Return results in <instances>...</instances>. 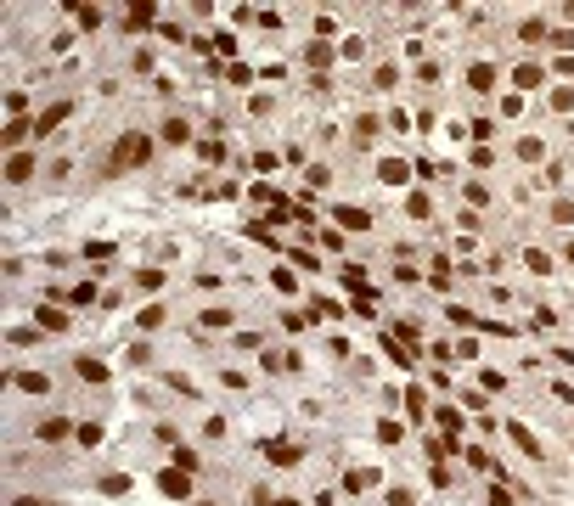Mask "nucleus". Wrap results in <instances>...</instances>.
Returning a JSON list of instances; mask_svg holds the SVG:
<instances>
[{
  "mask_svg": "<svg viewBox=\"0 0 574 506\" xmlns=\"http://www.w3.org/2000/svg\"><path fill=\"white\" fill-rule=\"evenodd\" d=\"M147 158H152V141L141 130H130L124 141H118V152H113V169H141Z\"/></svg>",
  "mask_w": 574,
  "mask_h": 506,
  "instance_id": "1",
  "label": "nucleus"
},
{
  "mask_svg": "<svg viewBox=\"0 0 574 506\" xmlns=\"http://www.w3.org/2000/svg\"><path fill=\"white\" fill-rule=\"evenodd\" d=\"M68 113H73V102H51V107H46V113H39V118H34V141H46V135H51V130H57V124H62V118H68Z\"/></svg>",
  "mask_w": 574,
  "mask_h": 506,
  "instance_id": "2",
  "label": "nucleus"
},
{
  "mask_svg": "<svg viewBox=\"0 0 574 506\" xmlns=\"http://www.w3.org/2000/svg\"><path fill=\"white\" fill-rule=\"evenodd\" d=\"M158 489L169 495V500H186V495H192V473H180V467H163V478H158Z\"/></svg>",
  "mask_w": 574,
  "mask_h": 506,
  "instance_id": "3",
  "label": "nucleus"
},
{
  "mask_svg": "<svg viewBox=\"0 0 574 506\" xmlns=\"http://www.w3.org/2000/svg\"><path fill=\"white\" fill-rule=\"evenodd\" d=\"M265 456L276 461V467H299V461H304V450H299V444H281V439H276V444H265Z\"/></svg>",
  "mask_w": 574,
  "mask_h": 506,
  "instance_id": "4",
  "label": "nucleus"
},
{
  "mask_svg": "<svg viewBox=\"0 0 574 506\" xmlns=\"http://www.w3.org/2000/svg\"><path fill=\"white\" fill-rule=\"evenodd\" d=\"M28 175H34V152H17V158L6 163V186H23Z\"/></svg>",
  "mask_w": 574,
  "mask_h": 506,
  "instance_id": "5",
  "label": "nucleus"
},
{
  "mask_svg": "<svg viewBox=\"0 0 574 506\" xmlns=\"http://www.w3.org/2000/svg\"><path fill=\"white\" fill-rule=\"evenodd\" d=\"M152 17H158V6H152V0H136V6H130V17H124V28H152Z\"/></svg>",
  "mask_w": 574,
  "mask_h": 506,
  "instance_id": "6",
  "label": "nucleus"
},
{
  "mask_svg": "<svg viewBox=\"0 0 574 506\" xmlns=\"http://www.w3.org/2000/svg\"><path fill=\"white\" fill-rule=\"evenodd\" d=\"M163 141H169V147H186V141H192V124H186V118H163Z\"/></svg>",
  "mask_w": 574,
  "mask_h": 506,
  "instance_id": "7",
  "label": "nucleus"
},
{
  "mask_svg": "<svg viewBox=\"0 0 574 506\" xmlns=\"http://www.w3.org/2000/svg\"><path fill=\"white\" fill-rule=\"evenodd\" d=\"M68 433H79V428H73V422H62V416L39 422V439H46V444H57V439H68Z\"/></svg>",
  "mask_w": 574,
  "mask_h": 506,
  "instance_id": "8",
  "label": "nucleus"
},
{
  "mask_svg": "<svg viewBox=\"0 0 574 506\" xmlns=\"http://www.w3.org/2000/svg\"><path fill=\"white\" fill-rule=\"evenodd\" d=\"M338 225L344 231H372V214L366 208H338Z\"/></svg>",
  "mask_w": 574,
  "mask_h": 506,
  "instance_id": "9",
  "label": "nucleus"
},
{
  "mask_svg": "<svg viewBox=\"0 0 574 506\" xmlns=\"http://www.w3.org/2000/svg\"><path fill=\"white\" fill-rule=\"evenodd\" d=\"M34 326H46V332H62V326H68V315H62V310H51V304H39V310H34Z\"/></svg>",
  "mask_w": 574,
  "mask_h": 506,
  "instance_id": "10",
  "label": "nucleus"
},
{
  "mask_svg": "<svg viewBox=\"0 0 574 506\" xmlns=\"http://www.w3.org/2000/svg\"><path fill=\"white\" fill-rule=\"evenodd\" d=\"M405 214H411V220H428V214H434V197H428V191H411V197H405Z\"/></svg>",
  "mask_w": 574,
  "mask_h": 506,
  "instance_id": "11",
  "label": "nucleus"
},
{
  "mask_svg": "<svg viewBox=\"0 0 574 506\" xmlns=\"http://www.w3.org/2000/svg\"><path fill=\"white\" fill-rule=\"evenodd\" d=\"M507 433H512V444H518V450H529V456H541V444H535V433H529L524 422H507Z\"/></svg>",
  "mask_w": 574,
  "mask_h": 506,
  "instance_id": "12",
  "label": "nucleus"
},
{
  "mask_svg": "<svg viewBox=\"0 0 574 506\" xmlns=\"http://www.w3.org/2000/svg\"><path fill=\"white\" fill-rule=\"evenodd\" d=\"M467 84H473V91H490V84H496V68H490V62H473V68H467Z\"/></svg>",
  "mask_w": 574,
  "mask_h": 506,
  "instance_id": "13",
  "label": "nucleus"
},
{
  "mask_svg": "<svg viewBox=\"0 0 574 506\" xmlns=\"http://www.w3.org/2000/svg\"><path fill=\"white\" fill-rule=\"evenodd\" d=\"M344 281H349L355 299H372V287H366V270H360V265H344Z\"/></svg>",
  "mask_w": 574,
  "mask_h": 506,
  "instance_id": "14",
  "label": "nucleus"
},
{
  "mask_svg": "<svg viewBox=\"0 0 574 506\" xmlns=\"http://www.w3.org/2000/svg\"><path fill=\"white\" fill-rule=\"evenodd\" d=\"M73 371H79V377H85V383H107V366H102V360H91V355H85V360H79Z\"/></svg>",
  "mask_w": 574,
  "mask_h": 506,
  "instance_id": "15",
  "label": "nucleus"
},
{
  "mask_svg": "<svg viewBox=\"0 0 574 506\" xmlns=\"http://www.w3.org/2000/svg\"><path fill=\"white\" fill-rule=\"evenodd\" d=\"M28 135H34V124H23V118H12V124H6V147H23Z\"/></svg>",
  "mask_w": 574,
  "mask_h": 506,
  "instance_id": "16",
  "label": "nucleus"
},
{
  "mask_svg": "<svg viewBox=\"0 0 574 506\" xmlns=\"http://www.w3.org/2000/svg\"><path fill=\"white\" fill-rule=\"evenodd\" d=\"M518 158H524V163H541V158H546V147H541L535 135H524V141H518Z\"/></svg>",
  "mask_w": 574,
  "mask_h": 506,
  "instance_id": "17",
  "label": "nucleus"
},
{
  "mask_svg": "<svg viewBox=\"0 0 574 506\" xmlns=\"http://www.w3.org/2000/svg\"><path fill=\"white\" fill-rule=\"evenodd\" d=\"M281 326H287V332H293V337H299L304 326H315V315H310V310H304V315H299V310H287V315H281Z\"/></svg>",
  "mask_w": 574,
  "mask_h": 506,
  "instance_id": "18",
  "label": "nucleus"
},
{
  "mask_svg": "<svg viewBox=\"0 0 574 506\" xmlns=\"http://www.w3.org/2000/svg\"><path fill=\"white\" fill-rule=\"evenodd\" d=\"M102 495H130V473H107L102 478Z\"/></svg>",
  "mask_w": 574,
  "mask_h": 506,
  "instance_id": "19",
  "label": "nucleus"
},
{
  "mask_svg": "<svg viewBox=\"0 0 574 506\" xmlns=\"http://www.w3.org/2000/svg\"><path fill=\"white\" fill-rule=\"evenodd\" d=\"M197 326H209V332H225L231 326V310H203V321Z\"/></svg>",
  "mask_w": 574,
  "mask_h": 506,
  "instance_id": "20",
  "label": "nucleus"
},
{
  "mask_svg": "<svg viewBox=\"0 0 574 506\" xmlns=\"http://www.w3.org/2000/svg\"><path fill=\"white\" fill-rule=\"evenodd\" d=\"M17 388H28V394H46V388H51V377H39V371H23V377H17Z\"/></svg>",
  "mask_w": 574,
  "mask_h": 506,
  "instance_id": "21",
  "label": "nucleus"
},
{
  "mask_svg": "<svg viewBox=\"0 0 574 506\" xmlns=\"http://www.w3.org/2000/svg\"><path fill=\"white\" fill-rule=\"evenodd\" d=\"M378 175H383V180H389V186H400V180H405V175H411V169H405V163H400V158H389V163H383V169H378Z\"/></svg>",
  "mask_w": 574,
  "mask_h": 506,
  "instance_id": "22",
  "label": "nucleus"
},
{
  "mask_svg": "<svg viewBox=\"0 0 574 506\" xmlns=\"http://www.w3.org/2000/svg\"><path fill=\"white\" fill-rule=\"evenodd\" d=\"M73 17H79V28H96L102 23V6H68Z\"/></svg>",
  "mask_w": 574,
  "mask_h": 506,
  "instance_id": "23",
  "label": "nucleus"
},
{
  "mask_svg": "<svg viewBox=\"0 0 574 506\" xmlns=\"http://www.w3.org/2000/svg\"><path fill=\"white\" fill-rule=\"evenodd\" d=\"M62 299H68V304H91V299H96V287H91V281H79V287L62 292Z\"/></svg>",
  "mask_w": 574,
  "mask_h": 506,
  "instance_id": "24",
  "label": "nucleus"
},
{
  "mask_svg": "<svg viewBox=\"0 0 574 506\" xmlns=\"http://www.w3.org/2000/svg\"><path fill=\"white\" fill-rule=\"evenodd\" d=\"M439 428L456 439V433H462V411H450V405H445V411H439Z\"/></svg>",
  "mask_w": 574,
  "mask_h": 506,
  "instance_id": "25",
  "label": "nucleus"
},
{
  "mask_svg": "<svg viewBox=\"0 0 574 506\" xmlns=\"http://www.w3.org/2000/svg\"><path fill=\"white\" fill-rule=\"evenodd\" d=\"M518 84H524V91H535V84H541V68H535V62H518Z\"/></svg>",
  "mask_w": 574,
  "mask_h": 506,
  "instance_id": "26",
  "label": "nucleus"
},
{
  "mask_svg": "<svg viewBox=\"0 0 574 506\" xmlns=\"http://www.w3.org/2000/svg\"><path fill=\"white\" fill-rule=\"evenodd\" d=\"M552 220H557V225L574 220V197H557V203H552Z\"/></svg>",
  "mask_w": 574,
  "mask_h": 506,
  "instance_id": "27",
  "label": "nucleus"
},
{
  "mask_svg": "<svg viewBox=\"0 0 574 506\" xmlns=\"http://www.w3.org/2000/svg\"><path fill=\"white\" fill-rule=\"evenodd\" d=\"M304 62H310V68H326V62H333V51H326V46H321V39H315V46L304 51Z\"/></svg>",
  "mask_w": 574,
  "mask_h": 506,
  "instance_id": "28",
  "label": "nucleus"
},
{
  "mask_svg": "<svg viewBox=\"0 0 574 506\" xmlns=\"http://www.w3.org/2000/svg\"><path fill=\"white\" fill-rule=\"evenodd\" d=\"M163 326V304H152V310H141V332H158Z\"/></svg>",
  "mask_w": 574,
  "mask_h": 506,
  "instance_id": "29",
  "label": "nucleus"
},
{
  "mask_svg": "<svg viewBox=\"0 0 574 506\" xmlns=\"http://www.w3.org/2000/svg\"><path fill=\"white\" fill-rule=\"evenodd\" d=\"M383 349L394 355V371H411V355H405V349H394V337H383Z\"/></svg>",
  "mask_w": 574,
  "mask_h": 506,
  "instance_id": "30",
  "label": "nucleus"
},
{
  "mask_svg": "<svg viewBox=\"0 0 574 506\" xmlns=\"http://www.w3.org/2000/svg\"><path fill=\"white\" fill-rule=\"evenodd\" d=\"M175 467H180V473H197L203 461H197V450H175Z\"/></svg>",
  "mask_w": 574,
  "mask_h": 506,
  "instance_id": "31",
  "label": "nucleus"
},
{
  "mask_svg": "<svg viewBox=\"0 0 574 506\" xmlns=\"http://www.w3.org/2000/svg\"><path fill=\"white\" fill-rule=\"evenodd\" d=\"M6 113H12V118H23V113H28V96H23V91H12V96H6Z\"/></svg>",
  "mask_w": 574,
  "mask_h": 506,
  "instance_id": "32",
  "label": "nucleus"
},
{
  "mask_svg": "<svg viewBox=\"0 0 574 506\" xmlns=\"http://www.w3.org/2000/svg\"><path fill=\"white\" fill-rule=\"evenodd\" d=\"M136 287H147V292H158V287H163V270H141V276H136Z\"/></svg>",
  "mask_w": 574,
  "mask_h": 506,
  "instance_id": "33",
  "label": "nucleus"
},
{
  "mask_svg": "<svg viewBox=\"0 0 574 506\" xmlns=\"http://www.w3.org/2000/svg\"><path fill=\"white\" fill-rule=\"evenodd\" d=\"M197 158H203V163H220V158H225V147H214V141H203V147H197Z\"/></svg>",
  "mask_w": 574,
  "mask_h": 506,
  "instance_id": "34",
  "label": "nucleus"
},
{
  "mask_svg": "<svg viewBox=\"0 0 574 506\" xmlns=\"http://www.w3.org/2000/svg\"><path fill=\"white\" fill-rule=\"evenodd\" d=\"M270 281H276V287H281V292H299V281H293V270H287V265H281V270H276V276H270Z\"/></svg>",
  "mask_w": 574,
  "mask_h": 506,
  "instance_id": "35",
  "label": "nucleus"
},
{
  "mask_svg": "<svg viewBox=\"0 0 574 506\" xmlns=\"http://www.w3.org/2000/svg\"><path fill=\"white\" fill-rule=\"evenodd\" d=\"M378 439L383 444H400V422H378Z\"/></svg>",
  "mask_w": 574,
  "mask_h": 506,
  "instance_id": "36",
  "label": "nucleus"
},
{
  "mask_svg": "<svg viewBox=\"0 0 574 506\" xmlns=\"http://www.w3.org/2000/svg\"><path fill=\"white\" fill-rule=\"evenodd\" d=\"M434 287H450V259H434Z\"/></svg>",
  "mask_w": 574,
  "mask_h": 506,
  "instance_id": "37",
  "label": "nucleus"
},
{
  "mask_svg": "<svg viewBox=\"0 0 574 506\" xmlns=\"http://www.w3.org/2000/svg\"><path fill=\"white\" fill-rule=\"evenodd\" d=\"M490 506H512V495L507 489H490Z\"/></svg>",
  "mask_w": 574,
  "mask_h": 506,
  "instance_id": "38",
  "label": "nucleus"
},
{
  "mask_svg": "<svg viewBox=\"0 0 574 506\" xmlns=\"http://www.w3.org/2000/svg\"><path fill=\"white\" fill-rule=\"evenodd\" d=\"M12 506H46V500H34V495H23V500H12Z\"/></svg>",
  "mask_w": 574,
  "mask_h": 506,
  "instance_id": "39",
  "label": "nucleus"
},
{
  "mask_svg": "<svg viewBox=\"0 0 574 506\" xmlns=\"http://www.w3.org/2000/svg\"><path fill=\"white\" fill-rule=\"evenodd\" d=\"M563 259H568V265H574V236H568V247H563Z\"/></svg>",
  "mask_w": 574,
  "mask_h": 506,
  "instance_id": "40",
  "label": "nucleus"
},
{
  "mask_svg": "<svg viewBox=\"0 0 574 506\" xmlns=\"http://www.w3.org/2000/svg\"><path fill=\"white\" fill-rule=\"evenodd\" d=\"M563 12H568V17H574V0H568V6H563Z\"/></svg>",
  "mask_w": 574,
  "mask_h": 506,
  "instance_id": "41",
  "label": "nucleus"
}]
</instances>
